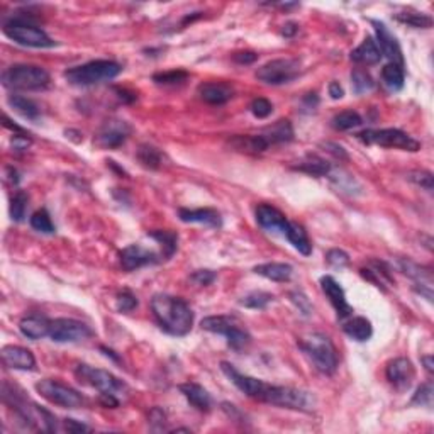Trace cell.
I'll return each mask as SVG.
<instances>
[{
    "label": "cell",
    "mask_w": 434,
    "mask_h": 434,
    "mask_svg": "<svg viewBox=\"0 0 434 434\" xmlns=\"http://www.w3.org/2000/svg\"><path fill=\"white\" fill-rule=\"evenodd\" d=\"M151 310L158 326L172 336H187L194 326V313L180 297L157 294L151 299Z\"/></svg>",
    "instance_id": "cell-1"
},
{
    "label": "cell",
    "mask_w": 434,
    "mask_h": 434,
    "mask_svg": "<svg viewBox=\"0 0 434 434\" xmlns=\"http://www.w3.org/2000/svg\"><path fill=\"white\" fill-rule=\"evenodd\" d=\"M122 72V66L112 59H94V61L83 63L80 66L66 70V81L73 87H90V85H99L103 81L114 80L119 73Z\"/></svg>",
    "instance_id": "cell-2"
},
{
    "label": "cell",
    "mask_w": 434,
    "mask_h": 434,
    "mask_svg": "<svg viewBox=\"0 0 434 434\" xmlns=\"http://www.w3.org/2000/svg\"><path fill=\"white\" fill-rule=\"evenodd\" d=\"M299 346L321 373L333 375L337 370L336 348L326 335H321V333L307 335L299 341Z\"/></svg>",
    "instance_id": "cell-3"
},
{
    "label": "cell",
    "mask_w": 434,
    "mask_h": 434,
    "mask_svg": "<svg viewBox=\"0 0 434 434\" xmlns=\"http://www.w3.org/2000/svg\"><path fill=\"white\" fill-rule=\"evenodd\" d=\"M50 81V73L36 65H12L2 73V85L9 90H44Z\"/></svg>",
    "instance_id": "cell-4"
},
{
    "label": "cell",
    "mask_w": 434,
    "mask_h": 434,
    "mask_svg": "<svg viewBox=\"0 0 434 434\" xmlns=\"http://www.w3.org/2000/svg\"><path fill=\"white\" fill-rule=\"evenodd\" d=\"M2 31L7 38L14 41V43L21 44V46L53 48L55 44H57L46 34L44 29L32 24V22L26 19V17H12V19L6 21L2 26Z\"/></svg>",
    "instance_id": "cell-5"
},
{
    "label": "cell",
    "mask_w": 434,
    "mask_h": 434,
    "mask_svg": "<svg viewBox=\"0 0 434 434\" xmlns=\"http://www.w3.org/2000/svg\"><path fill=\"white\" fill-rule=\"evenodd\" d=\"M356 138L362 141L366 146H382V148H395V150H404L415 153L421 150V143L409 136L407 132L400 129H365L358 132Z\"/></svg>",
    "instance_id": "cell-6"
},
{
    "label": "cell",
    "mask_w": 434,
    "mask_h": 434,
    "mask_svg": "<svg viewBox=\"0 0 434 434\" xmlns=\"http://www.w3.org/2000/svg\"><path fill=\"white\" fill-rule=\"evenodd\" d=\"M200 328L206 331L214 333V335H221L226 337L229 346L233 350L239 351L244 350L248 344L251 343V335L239 324V321L231 316H210L202 319Z\"/></svg>",
    "instance_id": "cell-7"
},
{
    "label": "cell",
    "mask_w": 434,
    "mask_h": 434,
    "mask_svg": "<svg viewBox=\"0 0 434 434\" xmlns=\"http://www.w3.org/2000/svg\"><path fill=\"white\" fill-rule=\"evenodd\" d=\"M36 391L48 402L63 407V409H79L83 406V397L80 392L58 380L44 378L36 384Z\"/></svg>",
    "instance_id": "cell-8"
},
{
    "label": "cell",
    "mask_w": 434,
    "mask_h": 434,
    "mask_svg": "<svg viewBox=\"0 0 434 434\" xmlns=\"http://www.w3.org/2000/svg\"><path fill=\"white\" fill-rule=\"evenodd\" d=\"M77 377L80 382L88 384L90 387L97 388L100 394H110V395H124L128 392V385L122 380H119L116 375L102 368H94L88 365H79L75 370Z\"/></svg>",
    "instance_id": "cell-9"
},
{
    "label": "cell",
    "mask_w": 434,
    "mask_h": 434,
    "mask_svg": "<svg viewBox=\"0 0 434 434\" xmlns=\"http://www.w3.org/2000/svg\"><path fill=\"white\" fill-rule=\"evenodd\" d=\"M299 61L290 58H278L265 63L257 70V79L266 85L290 83L299 77Z\"/></svg>",
    "instance_id": "cell-10"
},
{
    "label": "cell",
    "mask_w": 434,
    "mask_h": 434,
    "mask_svg": "<svg viewBox=\"0 0 434 434\" xmlns=\"http://www.w3.org/2000/svg\"><path fill=\"white\" fill-rule=\"evenodd\" d=\"M221 370H222V373L231 380V384L236 385V387L239 388L244 395L250 397V399L258 400V402L266 404V399H268L272 385L259 380V378L244 375V373L237 372V370L235 368V365H231V363H228V362L221 363Z\"/></svg>",
    "instance_id": "cell-11"
},
{
    "label": "cell",
    "mask_w": 434,
    "mask_h": 434,
    "mask_svg": "<svg viewBox=\"0 0 434 434\" xmlns=\"http://www.w3.org/2000/svg\"><path fill=\"white\" fill-rule=\"evenodd\" d=\"M94 336V331L85 322L72 317H58L51 321L50 337L55 343H80Z\"/></svg>",
    "instance_id": "cell-12"
},
{
    "label": "cell",
    "mask_w": 434,
    "mask_h": 434,
    "mask_svg": "<svg viewBox=\"0 0 434 434\" xmlns=\"http://www.w3.org/2000/svg\"><path fill=\"white\" fill-rule=\"evenodd\" d=\"M129 135H131V126L128 122L121 119H109L95 136V143L103 150H114L124 144Z\"/></svg>",
    "instance_id": "cell-13"
},
{
    "label": "cell",
    "mask_w": 434,
    "mask_h": 434,
    "mask_svg": "<svg viewBox=\"0 0 434 434\" xmlns=\"http://www.w3.org/2000/svg\"><path fill=\"white\" fill-rule=\"evenodd\" d=\"M399 266L407 277L414 280V288L419 295L426 297L431 302L433 300V272L428 266H422L413 259L400 258Z\"/></svg>",
    "instance_id": "cell-14"
},
{
    "label": "cell",
    "mask_w": 434,
    "mask_h": 434,
    "mask_svg": "<svg viewBox=\"0 0 434 434\" xmlns=\"http://www.w3.org/2000/svg\"><path fill=\"white\" fill-rule=\"evenodd\" d=\"M119 257H121V265L126 272H135V270L143 268V266L155 265L161 259L158 253L146 250L141 244H129L119 253Z\"/></svg>",
    "instance_id": "cell-15"
},
{
    "label": "cell",
    "mask_w": 434,
    "mask_h": 434,
    "mask_svg": "<svg viewBox=\"0 0 434 434\" xmlns=\"http://www.w3.org/2000/svg\"><path fill=\"white\" fill-rule=\"evenodd\" d=\"M372 26L375 28V34H377V46L380 50V53L384 57H387L391 59V63H397V65L402 66L404 65V57H402V50H400V44L397 38L394 36V32L380 21H370Z\"/></svg>",
    "instance_id": "cell-16"
},
{
    "label": "cell",
    "mask_w": 434,
    "mask_h": 434,
    "mask_svg": "<svg viewBox=\"0 0 434 434\" xmlns=\"http://www.w3.org/2000/svg\"><path fill=\"white\" fill-rule=\"evenodd\" d=\"M321 288H322V292L326 294V297L329 299L331 306L335 307L337 317H339L341 321H344L346 317L353 316V307L348 304L346 294H344L343 287L337 284V280L335 277H331V275L321 277Z\"/></svg>",
    "instance_id": "cell-17"
},
{
    "label": "cell",
    "mask_w": 434,
    "mask_h": 434,
    "mask_svg": "<svg viewBox=\"0 0 434 434\" xmlns=\"http://www.w3.org/2000/svg\"><path fill=\"white\" fill-rule=\"evenodd\" d=\"M385 375H387V380L391 382L395 388L406 391V388H409L411 385H413L415 378V368L411 359L395 358L387 363Z\"/></svg>",
    "instance_id": "cell-18"
},
{
    "label": "cell",
    "mask_w": 434,
    "mask_h": 434,
    "mask_svg": "<svg viewBox=\"0 0 434 434\" xmlns=\"http://www.w3.org/2000/svg\"><path fill=\"white\" fill-rule=\"evenodd\" d=\"M257 222L259 228L265 229V231L277 233V235H282L284 237L287 235L288 226H290V221L280 210L268 206V204H262L257 207Z\"/></svg>",
    "instance_id": "cell-19"
},
{
    "label": "cell",
    "mask_w": 434,
    "mask_h": 434,
    "mask_svg": "<svg viewBox=\"0 0 434 434\" xmlns=\"http://www.w3.org/2000/svg\"><path fill=\"white\" fill-rule=\"evenodd\" d=\"M0 355H2V362L7 368L24 370V372H31L36 368V358L28 348L17 346V344H7L2 348Z\"/></svg>",
    "instance_id": "cell-20"
},
{
    "label": "cell",
    "mask_w": 434,
    "mask_h": 434,
    "mask_svg": "<svg viewBox=\"0 0 434 434\" xmlns=\"http://www.w3.org/2000/svg\"><path fill=\"white\" fill-rule=\"evenodd\" d=\"M199 95L204 102L210 103V106H222L235 97V88L228 83H221V81H209V83L200 85Z\"/></svg>",
    "instance_id": "cell-21"
},
{
    "label": "cell",
    "mask_w": 434,
    "mask_h": 434,
    "mask_svg": "<svg viewBox=\"0 0 434 434\" xmlns=\"http://www.w3.org/2000/svg\"><path fill=\"white\" fill-rule=\"evenodd\" d=\"M178 388H180L185 399L190 402V406H194L197 411L209 413L213 409V397H210L209 392L202 385L194 384V382H187V384H181Z\"/></svg>",
    "instance_id": "cell-22"
},
{
    "label": "cell",
    "mask_w": 434,
    "mask_h": 434,
    "mask_svg": "<svg viewBox=\"0 0 434 434\" xmlns=\"http://www.w3.org/2000/svg\"><path fill=\"white\" fill-rule=\"evenodd\" d=\"M178 217L181 222H197V224L209 226V228H221L222 219L216 209H180Z\"/></svg>",
    "instance_id": "cell-23"
},
{
    "label": "cell",
    "mask_w": 434,
    "mask_h": 434,
    "mask_svg": "<svg viewBox=\"0 0 434 434\" xmlns=\"http://www.w3.org/2000/svg\"><path fill=\"white\" fill-rule=\"evenodd\" d=\"M231 144V148H235L239 153L246 155H262L265 153L270 148V144L266 143V139L262 135H246V136H233L228 141Z\"/></svg>",
    "instance_id": "cell-24"
},
{
    "label": "cell",
    "mask_w": 434,
    "mask_h": 434,
    "mask_svg": "<svg viewBox=\"0 0 434 434\" xmlns=\"http://www.w3.org/2000/svg\"><path fill=\"white\" fill-rule=\"evenodd\" d=\"M51 321L43 316H26L21 319L19 331L28 339H43L44 336H50Z\"/></svg>",
    "instance_id": "cell-25"
},
{
    "label": "cell",
    "mask_w": 434,
    "mask_h": 434,
    "mask_svg": "<svg viewBox=\"0 0 434 434\" xmlns=\"http://www.w3.org/2000/svg\"><path fill=\"white\" fill-rule=\"evenodd\" d=\"M350 58L353 59L355 63H359V65L370 66L380 63L382 53L377 46V41L373 39L372 36H366V38L363 39V43L351 51Z\"/></svg>",
    "instance_id": "cell-26"
},
{
    "label": "cell",
    "mask_w": 434,
    "mask_h": 434,
    "mask_svg": "<svg viewBox=\"0 0 434 434\" xmlns=\"http://www.w3.org/2000/svg\"><path fill=\"white\" fill-rule=\"evenodd\" d=\"M259 135H262L263 138L266 139V143L272 146V144L288 143V141L294 139V128H292V122L288 121V119H280L275 124L263 129Z\"/></svg>",
    "instance_id": "cell-27"
},
{
    "label": "cell",
    "mask_w": 434,
    "mask_h": 434,
    "mask_svg": "<svg viewBox=\"0 0 434 434\" xmlns=\"http://www.w3.org/2000/svg\"><path fill=\"white\" fill-rule=\"evenodd\" d=\"M343 331L346 333L348 337L358 341V343L368 341L373 335L372 322H370L366 317H362V316L346 317V321L343 322Z\"/></svg>",
    "instance_id": "cell-28"
},
{
    "label": "cell",
    "mask_w": 434,
    "mask_h": 434,
    "mask_svg": "<svg viewBox=\"0 0 434 434\" xmlns=\"http://www.w3.org/2000/svg\"><path fill=\"white\" fill-rule=\"evenodd\" d=\"M253 272L259 277H265L272 282H288L292 278V273H294V268H292L288 263H263V265L255 266Z\"/></svg>",
    "instance_id": "cell-29"
},
{
    "label": "cell",
    "mask_w": 434,
    "mask_h": 434,
    "mask_svg": "<svg viewBox=\"0 0 434 434\" xmlns=\"http://www.w3.org/2000/svg\"><path fill=\"white\" fill-rule=\"evenodd\" d=\"M359 273H362L363 278L372 282L377 288H382V290H385V285L394 284V278L388 272L387 265L382 262H372L366 268L359 270Z\"/></svg>",
    "instance_id": "cell-30"
},
{
    "label": "cell",
    "mask_w": 434,
    "mask_h": 434,
    "mask_svg": "<svg viewBox=\"0 0 434 434\" xmlns=\"http://www.w3.org/2000/svg\"><path fill=\"white\" fill-rule=\"evenodd\" d=\"M295 170L313 177H328L331 172V165L317 155H307L306 158L300 159L299 165H295Z\"/></svg>",
    "instance_id": "cell-31"
},
{
    "label": "cell",
    "mask_w": 434,
    "mask_h": 434,
    "mask_svg": "<svg viewBox=\"0 0 434 434\" xmlns=\"http://www.w3.org/2000/svg\"><path fill=\"white\" fill-rule=\"evenodd\" d=\"M285 237H287L288 243H290L300 255H304V257H309V255L313 253V243H310L309 236L304 231L302 226H299L297 222H290Z\"/></svg>",
    "instance_id": "cell-32"
},
{
    "label": "cell",
    "mask_w": 434,
    "mask_h": 434,
    "mask_svg": "<svg viewBox=\"0 0 434 434\" xmlns=\"http://www.w3.org/2000/svg\"><path fill=\"white\" fill-rule=\"evenodd\" d=\"M404 66L397 65V63H387L382 70V81H384L385 87L391 92H399L404 88Z\"/></svg>",
    "instance_id": "cell-33"
},
{
    "label": "cell",
    "mask_w": 434,
    "mask_h": 434,
    "mask_svg": "<svg viewBox=\"0 0 434 434\" xmlns=\"http://www.w3.org/2000/svg\"><path fill=\"white\" fill-rule=\"evenodd\" d=\"M7 103L16 110L17 114H21L26 119H38L39 117V107L38 103L32 102L31 99L22 97V95H9Z\"/></svg>",
    "instance_id": "cell-34"
},
{
    "label": "cell",
    "mask_w": 434,
    "mask_h": 434,
    "mask_svg": "<svg viewBox=\"0 0 434 434\" xmlns=\"http://www.w3.org/2000/svg\"><path fill=\"white\" fill-rule=\"evenodd\" d=\"M148 236L153 237L155 241L161 246V257L163 258H172L175 255L178 248V235L172 231H151L148 233Z\"/></svg>",
    "instance_id": "cell-35"
},
{
    "label": "cell",
    "mask_w": 434,
    "mask_h": 434,
    "mask_svg": "<svg viewBox=\"0 0 434 434\" xmlns=\"http://www.w3.org/2000/svg\"><path fill=\"white\" fill-rule=\"evenodd\" d=\"M136 157H138L139 163L144 166V168H150V170H158L163 161L161 151H159L158 148L150 146V144H141Z\"/></svg>",
    "instance_id": "cell-36"
},
{
    "label": "cell",
    "mask_w": 434,
    "mask_h": 434,
    "mask_svg": "<svg viewBox=\"0 0 434 434\" xmlns=\"http://www.w3.org/2000/svg\"><path fill=\"white\" fill-rule=\"evenodd\" d=\"M363 124V119L355 110H343L331 119V126L336 131H350Z\"/></svg>",
    "instance_id": "cell-37"
},
{
    "label": "cell",
    "mask_w": 434,
    "mask_h": 434,
    "mask_svg": "<svg viewBox=\"0 0 434 434\" xmlns=\"http://www.w3.org/2000/svg\"><path fill=\"white\" fill-rule=\"evenodd\" d=\"M29 224H31V228L34 229V231L43 233V235H55V231H57V228H55L50 214H48V210H44V209L36 210V213L31 216V219H29Z\"/></svg>",
    "instance_id": "cell-38"
},
{
    "label": "cell",
    "mask_w": 434,
    "mask_h": 434,
    "mask_svg": "<svg viewBox=\"0 0 434 434\" xmlns=\"http://www.w3.org/2000/svg\"><path fill=\"white\" fill-rule=\"evenodd\" d=\"M395 21L402 22V24L411 26L415 29H428L433 26V19L426 14L419 12H399L395 14Z\"/></svg>",
    "instance_id": "cell-39"
},
{
    "label": "cell",
    "mask_w": 434,
    "mask_h": 434,
    "mask_svg": "<svg viewBox=\"0 0 434 434\" xmlns=\"http://www.w3.org/2000/svg\"><path fill=\"white\" fill-rule=\"evenodd\" d=\"M28 204H29V197L24 190H19L16 195H14L12 200H10V217H12V221H16V222L24 221L26 210H28Z\"/></svg>",
    "instance_id": "cell-40"
},
{
    "label": "cell",
    "mask_w": 434,
    "mask_h": 434,
    "mask_svg": "<svg viewBox=\"0 0 434 434\" xmlns=\"http://www.w3.org/2000/svg\"><path fill=\"white\" fill-rule=\"evenodd\" d=\"M351 85H353L355 94H358V95L365 94V92H370L373 87H375L372 77H370L365 70H359V68L351 73Z\"/></svg>",
    "instance_id": "cell-41"
},
{
    "label": "cell",
    "mask_w": 434,
    "mask_h": 434,
    "mask_svg": "<svg viewBox=\"0 0 434 434\" xmlns=\"http://www.w3.org/2000/svg\"><path fill=\"white\" fill-rule=\"evenodd\" d=\"M272 300L273 295L268 294V292H251V294L243 297L239 304L248 307V309H265Z\"/></svg>",
    "instance_id": "cell-42"
},
{
    "label": "cell",
    "mask_w": 434,
    "mask_h": 434,
    "mask_svg": "<svg viewBox=\"0 0 434 434\" xmlns=\"http://www.w3.org/2000/svg\"><path fill=\"white\" fill-rule=\"evenodd\" d=\"M188 79V73L184 70H172V72L157 73L153 77V81L157 85H181Z\"/></svg>",
    "instance_id": "cell-43"
},
{
    "label": "cell",
    "mask_w": 434,
    "mask_h": 434,
    "mask_svg": "<svg viewBox=\"0 0 434 434\" xmlns=\"http://www.w3.org/2000/svg\"><path fill=\"white\" fill-rule=\"evenodd\" d=\"M116 307L119 313H131V310H135L138 307V299L129 290H122L117 294Z\"/></svg>",
    "instance_id": "cell-44"
},
{
    "label": "cell",
    "mask_w": 434,
    "mask_h": 434,
    "mask_svg": "<svg viewBox=\"0 0 434 434\" xmlns=\"http://www.w3.org/2000/svg\"><path fill=\"white\" fill-rule=\"evenodd\" d=\"M413 404H417V406H426V407L433 406V385H431V382H428V384H422L421 387L415 391V394L413 397Z\"/></svg>",
    "instance_id": "cell-45"
},
{
    "label": "cell",
    "mask_w": 434,
    "mask_h": 434,
    "mask_svg": "<svg viewBox=\"0 0 434 434\" xmlns=\"http://www.w3.org/2000/svg\"><path fill=\"white\" fill-rule=\"evenodd\" d=\"M250 109H251V112H253V116L258 119H266L270 114L273 112L272 102H270L268 99H263V97L255 99L253 102H251Z\"/></svg>",
    "instance_id": "cell-46"
},
{
    "label": "cell",
    "mask_w": 434,
    "mask_h": 434,
    "mask_svg": "<svg viewBox=\"0 0 434 434\" xmlns=\"http://www.w3.org/2000/svg\"><path fill=\"white\" fill-rule=\"evenodd\" d=\"M326 262L335 268H346L350 265V255L343 250H329L326 253Z\"/></svg>",
    "instance_id": "cell-47"
},
{
    "label": "cell",
    "mask_w": 434,
    "mask_h": 434,
    "mask_svg": "<svg viewBox=\"0 0 434 434\" xmlns=\"http://www.w3.org/2000/svg\"><path fill=\"white\" fill-rule=\"evenodd\" d=\"M217 275L213 272V270H195L190 275V282L195 284L197 287H207V285L214 284Z\"/></svg>",
    "instance_id": "cell-48"
},
{
    "label": "cell",
    "mask_w": 434,
    "mask_h": 434,
    "mask_svg": "<svg viewBox=\"0 0 434 434\" xmlns=\"http://www.w3.org/2000/svg\"><path fill=\"white\" fill-rule=\"evenodd\" d=\"M407 180L419 185V187H422L424 190L433 192V175L429 172H411L409 175H407Z\"/></svg>",
    "instance_id": "cell-49"
},
{
    "label": "cell",
    "mask_w": 434,
    "mask_h": 434,
    "mask_svg": "<svg viewBox=\"0 0 434 434\" xmlns=\"http://www.w3.org/2000/svg\"><path fill=\"white\" fill-rule=\"evenodd\" d=\"M290 300L295 304V307L304 314V316H310V314H313V304L309 302V299H307L302 292H292Z\"/></svg>",
    "instance_id": "cell-50"
},
{
    "label": "cell",
    "mask_w": 434,
    "mask_h": 434,
    "mask_svg": "<svg viewBox=\"0 0 434 434\" xmlns=\"http://www.w3.org/2000/svg\"><path fill=\"white\" fill-rule=\"evenodd\" d=\"M31 138H29L26 132H14L12 139H10V144H12V148L16 151H24L28 150L29 146H31Z\"/></svg>",
    "instance_id": "cell-51"
},
{
    "label": "cell",
    "mask_w": 434,
    "mask_h": 434,
    "mask_svg": "<svg viewBox=\"0 0 434 434\" xmlns=\"http://www.w3.org/2000/svg\"><path fill=\"white\" fill-rule=\"evenodd\" d=\"M258 55L253 53V51H241V53L233 55V59L239 65H251L253 61H257Z\"/></svg>",
    "instance_id": "cell-52"
},
{
    "label": "cell",
    "mask_w": 434,
    "mask_h": 434,
    "mask_svg": "<svg viewBox=\"0 0 434 434\" xmlns=\"http://www.w3.org/2000/svg\"><path fill=\"white\" fill-rule=\"evenodd\" d=\"M322 148H326V151H328V153H331V155H335L336 158L348 159V153H346V151H344L343 146H339V144H336V143H324V144H322Z\"/></svg>",
    "instance_id": "cell-53"
},
{
    "label": "cell",
    "mask_w": 434,
    "mask_h": 434,
    "mask_svg": "<svg viewBox=\"0 0 434 434\" xmlns=\"http://www.w3.org/2000/svg\"><path fill=\"white\" fill-rule=\"evenodd\" d=\"M63 424H65V429L68 433H87L88 431L87 426L81 424V422H77L75 419H65Z\"/></svg>",
    "instance_id": "cell-54"
},
{
    "label": "cell",
    "mask_w": 434,
    "mask_h": 434,
    "mask_svg": "<svg viewBox=\"0 0 434 434\" xmlns=\"http://www.w3.org/2000/svg\"><path fill=\"white\" fill-rule=\"evenodd\" d=\"M99 402L102 404L103 407H107V409H116V407H119V397L110 394H100Z\"/></svg>",
    "instance_id": "cell-55"
},
{
    "label": "cell",
    "mask_w": 434,
    "mask_h": 434,
    "mask_svg": "<svg viewBox=\"0 0 434 434\" xmlns=\"http://www.w3.org/2000/svg\"><path fill=\"white\" fill-rule=\"evenodd\" d=\"M165 421H166V415H165V413H163V409H159V407H153V409H151V413H150L151 424H159V428H163Z\"/></svg>",
    "instance_id": "cell-56"
},
{
    "label": "cell",
    "mask_w": 434,
    "mask_h": 434,
    "mask_svg": "<svg viewBox=\"0 0 434 434\" xmlns=\"http://www.w3.org/2000/svg\"><path fill=\"white\" fill-rule=\"evenodd\" d=\"M329 95H331V99H335V100L343 99L344 90L339 85V81H331V83H329Z\"/></svg>",
    "instance_id": "cell-57"
},
{
    "label": "cell",
    "mask_w": 434,
    "mask_h": 434,
    "mask_svg": "<svg viewBox=\"0 0 434 434\" xmlns=\"http://www.w3.org/2000/svg\"><path fill=\"white\" fill-rule=\"evenodd\" d=\"M295 32H297V24H294V22H290V24L284 26V31H282V34L288 36V38H290V36H294Z\"/></svg>",
    "instance_id": "cell-58"
},
{
    "label": "cell",
    "mask_w": 434,
    "mask_h": 434,
    "mask_svg": "<svg viewBox=\"0 0 434 434\" xmlns=\"http://www.w3.org/2000/svg\"><path fill=\"white\" fill-rule=\"evenodd\" d=\"M422 363H424V368L428 373H433V356H422Z\"/></svg>",
    "instance_id": "cell-59"
}]
</instances>
